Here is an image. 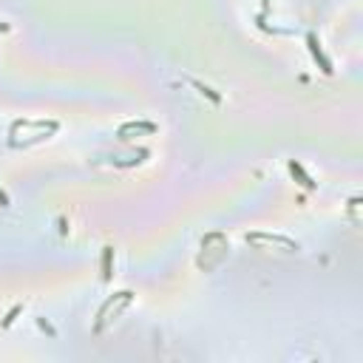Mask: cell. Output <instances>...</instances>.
Instances as JSON below:
<instances>
[{
	"label": "cell",
	"instance_id": "1",
	"mask_svg": "<svg viewBox=\"0 0 363 363\" xmlns=\"http://www.w3.org/2000/svg\"><path fill=\"white\" fill-rule=\"evenodd\" d=\"M247 244H270V247H284L287 253H298V241L284 236H264V233H247Z\"/></svg>",
	"mask_w": 363,
	"mask_h": 363
},
{
	"label": "cell",
	"instance_id": "2",
	"mask_svg": "<svg viewBox=\"0 0 363 363\" xmlns=\"http://www.w3.org/2000/svg\"><path fill=\"white\" fill-rule=\"evenodd\" d=\"M153 133L156 131V125H153V122H125V125L119 128V136L122 139H128V133Z\"/></svg>",
	"mask_w": 363,
	"mask_h": 363
},
{
	"label": "cell",
	"instance_id": "3",
	"mask_svg": "<svg viewBox=\"0 0 363 363\" xmlns=\"http://www.w3.org/2000/svg\"><path fill=\"white\" fill-rule=\"evenodd\" d=\"M310 48H312V54H315V57L321 60V66H324V71L329 74V71H332V63H329V60L324 57V51L318 48V40H315V34H310Z\"/></svg>",
	"mask_w": 363,
	"mask_h": 363
},
{
	"label": "cell",
	"instance_id": "4",
	"mask_svg": "<svg viewBox=\"0 0 363 363\" xmlns=\"http://www.w3.org/2000/svg\"><path fill=\"white\" fill-rule=\"evenodd\" d=\"M290 171H292V173H298V176H301V185H304V187H315V182H312V179L306 176L304 171H301V165H298V162H290Z\"/></svg>",
	"mask_w": 363,
	"mask_h": 363
},
{
	"label": "cell",
	"instance_id": "5",
	"mask_svg": "<svg viewBox=\"0 0 363 363\" xmlns=\"http://www.w3.org/2000/svg\"><path fill=\"white\" fill-rule=\"evenodd\" d=\"M190 82H193V86H196V88H199V91H202V94H205V97H210L213 102H221V97H218V94H213V88L202 86V82H199V79H190Z\"/></svg>",
	"mask_w": 363,
	"mask_h": 363
},
{
	"label": "cell",
	"instance_id": "6",
	"mask_svg": "<svg viewBox=\"0 0 363 363\" xmlns=\"http://www.w3.org/2000/svg\"><path fill=\"white\" fill-rule=\"evenodd\" d=\"M111 247H105V256H102V270H105V272H102V278H105V281H108V278H111Z\"/></svg>",
	"mask_w": 363,
	"mask_h": 363
},
{
	"label": "cell",
	"instance_id": "7",
	"mask_svg": "<svg viewBox=\"0 0 363 363\" xmlns=\"http://www.w3.org/2000/svg\"><path fill=\"white\" fill-rule=\"evenodd\" d=\"M0 205H3V207H9V196H6L3 190H0Z\"/></svg>",
	"mask_w": 363,
	"mask_h": 363
}]
</instances>
